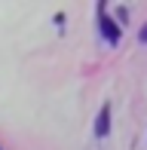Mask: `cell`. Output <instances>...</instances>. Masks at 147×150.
Masks as SVG:
<instances>
[{"mask_svg":"<svg viewBox=\"0 0 147 150\" xmlns=\"http://www.w3.org/2000/svg\"><path fill=\"white\" fill-rule=\"evenodd\" d=\"M107 129H110V107H101L98 122H95V132H98V135H107Z\"/></svg>","mask_w":147,"mask_h":150,"instance_id":"1","label":"cell"},{"mask_svg":"<svg viewBox=\"0 0 147 150\" xmlns=\"http://www.w3.org/2000/svg\"><path fill=\"white\" fill-rule=\"evenodd\" d=\"M101 28H104V34H107V40H110V43H117V40H119V28H113L107 16H101Z\"/></svg>","mask_w":147,"mask_h":150,"instance_id":"2","label":"cell"},{"mask_svg":"<svg viewBox=\"0 0 147 150\" xmlns=\"http://www.w3.org/2000/svg\"><path fill=\"white\" fill-rule=\"evenodd\" d=\"M141 40H147V25H144V28H141Z\"/></svg>","mask_w":147,"mask_h":150,"instance_id":"3","label":"cell"}]
</instances>
